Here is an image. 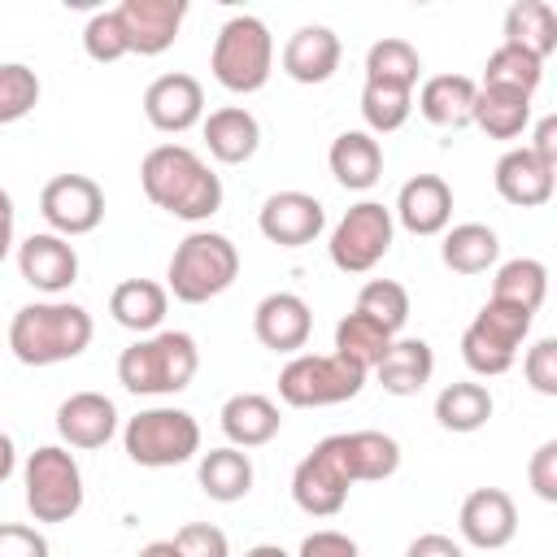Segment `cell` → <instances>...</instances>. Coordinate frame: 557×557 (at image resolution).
<instances>
[{"label":"cell","instance_id":"41","mask_svg":"<svg viewBox=\"0 0 557 557\" xmlns=\"http://www.w3.org/2000/svg\"><path fill=\"white\" fill-rule=\"evenodd\" d=\"M39 104V74L22 61H4L0 65V126L26 117Z\"/></svg>","mask_w":557,"mask_h":557},{"label":"cell","instance_id":"29","mask_svg":"<svg viewBox=\"0 0 557 557\" xmlns=\"http://www.w3.org/2000/svg\"><path fill=\"white\" fill-rule=\"evenodd\" d=\"M383 392L392 396H413L431 383L435 374V352L426 339H392V348L383 352V361L374 366Z\"/></svg>","mask_w":557,"mask_h":557},{"label":"cell","instance_id":"44","mask_svg":"<svg viewBox=\"0 0 557 557\" xmlns=\"http://www.w3.org/2000/svg\"><path fill=\"white\" fill-rule=\"evenodd\" d=\"M522 374H527V383H531L540 396H557V339H553V335H544V339H535V344L527 348Z\"/></svg>","mask_w":557,"mask_h":557},{"label":"cell","instance_id":"11","mask_svg":"<svg viewBox=\"0 0 557 557\" xmlns=\"http://www.w3.org/2000/svg\"><path fill=\"white\" fill-rule=\"evenodd\" d=\"M352 487L348 474V457H344V440L326 435L313 444L309 457H300V466L292 470V500L309 513V518H331L344 509Z\"/></svg>","mask_w":557,"mask_h":557},{"label":"cell","instance_id":"15","mask_svg":"<svg viewBox=\"0 0 557 557\" xmlns=\"http://www.w3.org/2000/svg\"><path fill=\"white\" fill-rule=\"evenodd\" d=\"M187 17V0H122L117 4V22L126 35V48L139 57H161Z\"/></svg>","mask_w":557,"mask_h":557},{"label":"cell","instance_id":"37","mask_svg":"<svg viewBox=\"0 0 557 557\" xmlns=\"http://www.w3.org/2000/svg\"><path fill=\"white\" fill-rule=\"evenodd\" d=\"M392 339H396L392 331H383L374 318H366V313H357V309L335 322V352L348 357V361H357L366 374L383 361V352L392 348Z\"/></svg>","mask_w":557,"mask_h":557},{"label":"cell","instance_id":"52","mask_svg":"<svg viewBox=\"0 0 557 557\" xmlns=\"http://www.w3.org/2000/svg\"><path fill=\"white\" fill-rule=\"evenodd\" d=\"M139 557H178V548H174V540H152L139 548Z\"/></svg>","mask_w":557,"mask_h":557},{"label":"cell","instance_id":"42","mask_svg":"<svg viewBox=\"0 0 557 557\" xmlns=\"http://www.w3.org/2000/svg\"><path fill=\"white\" fill-rule=\"evenodd\" d=\"M83 52L91 61H100V65H109V61H117V57L131 52L126 48V35H122V22H117V9L91 13V22L83 26Z\"/></svg>","mask_w":557,"mask_h":557},{"label":"cell","instance_id":"21","mask_svg":"<svg viewBox=\"0 0 557 557\" xmlns=\"http://www.w3.org/2000/svg\"><path fill=\"white\" fill-rule=\"evenodd\" d=\"M117 431V409L104 392H74L57 405V435L70 448H104Z\"/></svg>","mask_w":557,"mask_h":557},{"label":"cell","instance_id":"40","mask_svg":"<svg viewBox=\"0 0 557 557\" xmlns=\"http://www.w3.org/2000/svg\"><path fill=\"white\" fill-rule=\"evenodd\" d=\"M357 313L374 318L383 331H400L409 322V292L396 283V278H370L361 292H357Z\"/></svg>","mask_w":557,"mask_h":557},{"label":"cell","instance_id":"9","mask_svg":"<svg viewBox=\"0 0 557 557\" xmlns=\"http://www.w3.org/2000/svg\"><path fill=\"white\" fill-rule=\"evenodd\" d=\"M26 509L35 522H70L83 509V470L70 448L44 444L22 466Z\"/></svg>","mask_w":557,"mask_h":557},{"label":"cell","instance_id":"23","mask_svg":"<svg viewBox=\"0 0 557 557\" xmlns=\"http://www.w3.org/2000/svg\"><path fill=\"white\" fill-rule=\"evenodd\" d=\"M553 178H557V170L540 165L527 148H509V152L496 161V170H492V183H496L500 200H505V205H518V209H540V205H548V200H553Z\"/></svg>","mask_w":557,"mask_h":557},{"label":"cell","instance_id":"39","mask_svg":"<svg viewBox=\"0 0 557 557\" xmlns=\"http://www.w3.org/2000/svg\"><path fill=\"white\" fill-rule=\"evenodd\" d=\"M413 113V91L405 87H383V83H366L361 87V117L370 126V135H392L409 122Z\"/></svg>","mask_w":557,"mask_h":557},{"label":"cell","instance_id":"27","mask_svg":"<svg viewBox=\"0 0 557 557\" xmlns=\"http://www.w3.org/2000/svg\"><path fill=\"white\" fill-rule=\"evenodd\" d=\"M252 457L244 453V448H209V453H200V466H196V483H200V492L209 496V500H218V505H235V500H244L248 492H252Z\"/></svg>","mask_w":557,"mask_h":557},{"label":"cell","instance_id":"22","mask_svg":"<svg viewBox=\"0 0 557 557\" xmlns=\"http://www.w3.org/2000/svg\"><path fill=\"white\" fill-rule=\"evenodd\" d=\"M200 126H205L209 157L222 161V165H244V161H252L257 148H261V122H257L244 104H222V109H213Z\"/></svg>","mask_w":557,"mask_h":557},{"label":"cell","instance_id":"17","mask_svg":"<svg viewBox=\"0 0 557 557\" xmlns=\"http://www.w3.org/2000/svg\"><path fill=\"white\" fill-rule=\"evenodd\" d=\"M17 274L35 292L57 296V292H65V287L78 283V252H74L70 239H61L52 231H39V235H30V239L17 244Z\"/></svg>","mask_w":557,"mask_h":557},{"label":"cell","instance_id":"26","mask_svg":"<svg viewBox=\"0 0 557 557\" xmlns=\"http://www.w3.org/2000/svg\"><path fill=\"white\" fill-rule=\"evenodd\" d=\"M326 165L335 174L339 187L348 191H366L379 183L383 174V148L370 131H344L331 139V152H326Z\"/></svg>","mask_w":557,"mask_h":557},{"label":"cell","instance_id":"34","mask_svg":"<svg viewBox=\"0 0 557 557\" xmlns=\"http://www.w3.org/2000/svg\"><path fill=\"white\" fill-rule=\"evenodd\" d=\"M487 418H492V392L483 383H448L435 396V422L453 435H470L487 426Z\"/></svg>","mask_w":557,"mask_h":557},{"label":"cell","instance_id":"16","mask_svg":"<svg viewBox=\"0 0 557 557\" xmlns=\"http://www.w3.org/2000/svg\"><path fill=\"white\" fill-rule=\"evenodd\" d=\"M144 117L161 131V135H183L196 122H205V87L191 74H161L148 83L144 91Z\"/></svg>","mask_w":557,"mask_h":557},{"label":"cell","instance_id":"31","mask_svg":"<svg viewBox=\"0 0 557 557\" xmlns=\"http://www.w3.org/2000/svg\"><path fill=\"white\" fill-rule=\"evenodd\" d=\"M505 44L544 61L557 48V9L548 0H513L505 9Z\"/></svg>","mask_w":557,"mask_h":557},{"label":"cell","instance_id":"30","mask_svg":"<svg viewBox=\"0 0 557 557\" xmlns=\"http://www.w3.org/2000/svg\"><path fill=\"white\" fill-rule=\"evenodd\" d=\"M487 139H518L531 122V96L513 87H479L474 96V117H470Z\"/></svg>","mask_w":557,"mask_h":557},{"label":"cell","instance_id":"48","mask_svg":"<svg viewBox=\"0 0 557 557\" xmlns=\"http://www.w3.org/2000/svg\"><path fill=\"white\" fill-rule=\"evenodd\" d=\"M527 152H531V157H535L540 165L557 170V117H553V113L535 122V139L527 144Z\"/></svg>","mask_w":557,"mask_h":557},{"label":"cell","instance_id":"13","mask_svg":"<svg viewBox=\"0 0 557 557\" xmlns=\"http://www.w3.org/2000/svg\"><path fill=\"white\" fill-rule=\"evenodd\" d=\"M322 226H326V209L309 191H274L257 209V231L278 248H305L322 235Z\"/></svg>","mask_w":557,"mask_h":557},{"label":"cell","instance_id":"19","mask_svg":"<svg viewBox=\"0 0 557 557\" xmlns=\"http://www.w3.org/2000/svg\"><path fill=\"white\" fill-rule=\"evenodd\" d=\"M392 218L409 235H444L448 222H453V187L440 174H413L400 187Z\"/></svg>","mask_w":557,"mask_h":557},{"label":"cell","instance_id":"8","mask_svg":"<svg viewBox=\"0 0 557 557\" xmlns=\"http://www.w3.org/2000/svg\"><path fill=\"white\" fill-rule=\"evenodd\" d=\"M366 387V370L339 352H296L278 370V396L292 409H322L352 400Z\"/></svg>","mask_w":557,"mask_h":557},{"label":"cell","instance_id":"24","mask_svg":"<svg viewBox=\"0 0 557 557\" xmlns=\"http://www.w3.org/2000/svg\"><path fill=\"white\" fill-rule=\"evenodd\" d=\"M222 435L231 440V448H261L278 435L283 418H278V405L261 392H235L226 405H222Z\"/></svg>","mask_w":557,"mask_h":557},{"label":"cell","instance_id":"20","mask_svg":"<svg viewBox=\"0 0 557 557\" xmlns=\"http://www.w3.org/2000/svg\"><path fill=\"white\" fill-rule=\"evenodd\" d=\"M339 57H344L339 35L322 22H309V26L292 30V39L283 44V74L292 83L313 87V83H326L339 70Z\"/></svg>","mask_w":557,"mask_h":557},{"label":"cell","instance_id":"35","mask_svg":"<svg viewBox=\"0 0 557 557\" xmlns=\"http://www.w3.org/2000/svg\"><path fill=\"white\" fill-rule=\"evenodd\" d=\"M418 74H422V57L409 39H374L370 52H366V83H383V87H405L413 91L418 87Z\"/></svg>","mask_w":557,"mask_h":557},{"label":"cell","instance_id":"33","mask_svg":"<svg viewBox=\"0 0 557 557\" xmlns=\"http://www.w3.org/2000/svg\"><path fill=\"white\" fill-rule=\"evenodd\" d=\"M500 257V239L492 226L483 222H461L453 231H444V244H440V261L453 270V274H483L492 270Z\"/></svg>","mask_w":557,"mask_h":557},{"label":"cell","instance_id":"43","mask_svg":"<svg viewBox=\"0 0 557 557\" xmlns=\"http://www.w3.org/2000/svg\"><path fill=\"white\" fill-rule=\"evenodd\" d=\"M174 548L178 557H231V544H226V531L213 527V522H187L174 531Z\"/></svg>","mask_w":557,"mask_h":557},{"label":"cell","instance_id":"1","mask_svg":"<svg viewBox=\"0 0 557 557\" xmlns=\"http://www.w3.org/2000/svg\"><path fill=\"white\" fill-rule=\"evenodd\" d=\"M139 187L157 209L183 222H205L222 209V178L187 144H157L139 165Z\"/></svg>","mask_w":557,"mask_h":557},{"label":"cell","instance_id":"5","mask_svg":"<svg viewBox=\"0 0 557 557\" xmlns=\"http://www.w3.org/2000/svg\"><path fill=\"white\" fill-rule=\"evenodd\" d=\"M209 70L213 78L235 91V96H252L270 83V70H274V35L261 17L252 13H235L218 26V39H213V52H209Z\"/></svg>","mask_w":557,"mask_h":557},{"label":"cell","instance_id":"3","mask_svg":"<svg viewBox=\"0 0 557 557\" xmlns=\"http://www.w3.org/2000/svg\"><path fill=\"white\" fill-rule=\"evenodd\" d=\"M200 370V348L187 331H152L122 348L117 383L135 396H174Z\"/></svg>","mask_w":557,"mask_h":557},{"label":"cell","instance_id":"49","mask_svg":"<svg viewBox=\"0 0 557 557\" xmlns=\"http://www.w3.org/2000/svg\"><path fill=\"white\" fill-rule=\"evenodd\" d=\"M405 557H466V553H461V544H457L453 535H440V531H426V535H418V540H409V548H405Z\"/></svg>","mask_w":557,"mask_h":557},{"label":"cell","instance_id":"51","mask_svg":"<svg viewBox=\"0 0 557 557\" xmlns=\"http://www.w3.org/2000/svg\"><path fill=\"white\" fill-rule=\"evenodd\" d=\"M13 470H17V448H13V440L0 431V483H4Z\"/></svg>","mask_w":557,"mask_h":557},{"label":"cell","instance_id":"28","mask_svg":"<svg viewBox=\"0 0 557 557\" xmlns=\"http://www.w3.org/2000/svg\"><path fill=\"white\" fill-rule=\"evenodd\" d=\"M165 309H170V292H165L161 283H152V278H122V283L109 292V313H113V322L126 326V331H135V335L157 331L161 318H165Z\"/></svg>","mask_w":557,"mask_h":557},{"label":"cell","instance_id":"4","mask_svg":"<svg viewBox=\"0 0 557 557\" xmlns=\"http://www.w3.org/2000/svg\"><path fill=\"white\" fill-rule=\"evenodd\" d=\"M239 278V248L222 231H191L178 239L170 270H165V292L183 305H205L222 296Z\"/></svg>","mask_w":557,"mask_h":557},{"label":"cell","instance_id":"46","mask_svg":"<svg viewBox=\"0 0 557 557\" xmlns=\"http://www.w3.org/2000/svg\"><path fill=\"white\" fill-rule=\"evenodd\" d=\"M0 557H48V540L26 522H0Z\"/></svg>","mask_w":557,"mask_h":557},{"label":"cell","instance_id":"50","mask_svg":"<svg viewBox=\"0 0 557 557\" xmlns=\"http://www.w3.org/2000/svg\"><path fill=\"white\" fill-rule=\"evenodd\" d=\"M13 196L0 187V261L9 257V248H13Z\"/></svg>","mask_w":557,"mask_h":557},{"label":"cell","instance_id":"36","mask_svg":"<svg viewBox=\"0 0 557 557\" xmlns=\"http://www.w3.org/2000/svg\"><path fill=\"white\" fill-rule=\"evenodd\" d=\"M544 296H548V265L535 261V257H513L492 278V300L518 305L527 313H535L544 305Z\"/></svg>","mask_w":557,"mask_h":557},{"label":"cell","instance_id":"12","mask_svg":"<svg viewBox=\"0 0 557 557\" xmlns=\"http://www.w3.org/2000/svg\"><path fill=\"white\" fill-rule=\"evenodd\" d=\"M39 213L52 226V235H61V239L91 235L104 218V191L87 174H57L39 191Z\"/></svg>","mask_w":557,"mask_h":557},{"label":"cell","instance_id":"38","mask_svg":"<svg viewBox=\"0 0 557 557\" xmlns=\"http://www.w3.org/2000/svg\"><path fill=\"white\" fill-rule=\"evenodd\" d=\"M544 78V61L513 48V44H500L487 52V65H483V83L479 87H513V91H535Z\"/></svg>","mask_w":557,"mask_h":557},{"label":"cell","instance_id":"32","mask_svg":"<svg viewBox=\"0 0 557 557\" xmlns=\"http://www.w3.org/2000/svg\"><path fill=\"white\" fill-rule=\"evenodd\" d=\"M352 483H383L400 470V444L383 431H339Z\"/></svg>","mask_w":557,"mask_h":557},{"label":"cell","instance_id":"47","mask_svg":"<svg viewBox=\"0 0 557 557\" xmlns=\"http://www.w3.org/2000/svg\"><path fill=\"white\" fill-rule=\"evenodd\" d=\"M296 557H361V548L344 531H313V535L300 540V553Z\"/></svg>","mask_w":557,"mask_h":557},{"label":"cell","instance_id":"53","mask_svg":"<svg viewBox=\"0 0 557 557\" xmlns=\"http://www.w3.org/2000/svg\"><path fill=\"white\" fill-rule=\"evenodd\" d=\"M244 557H292L287 548H278V544H252Z\"/></svg>","mask_w":557,"mask_h":557},{"label":"cell","instance_id":"18","mask_svg":"<svg viewBox=\"0 0 557 557\" xmlns=\"http://www.w3.org/2000/svg\"><path fill=\"white\" fill-rule=\"evenodd\" d=\"M309 331H313V313L296 292H270L252 309V335L270 352H292L296 357L309 344Z\"/></svg>","mask_w":557,"mask_h":557},{"label":"cell","instance_id":"7","mask_svg":"<svg viewBox=\"0 0 557 557\" xmlns=\"http://www.w3.org/2000/svg\"><path fill=\"white\" fill-rule=\"evenodd\" d=\"M531 322H535V313L487 296V305H483V309L474 313V322L461 331V361H466L474 374H483V379L505 374V370L518 361V348L527 344Z\"/></svg>","mask_w":557,"mask_h":557},{"label":"cell","instance_id":"25","mask_svg":"<svg viewBox=\"0 0 557 557\" xmlns=\"http://www.w3.org/2000/svg\"><path fill=\"white\" fill-rule=\"evenodd\" d=\"M474 96H479L474 78H466V74H435V78H426L418 87V113L431 126L461 131L474 117Z\"/></svg>","mask_w":557,"mask_h":557},{"label":"cell","instance_id":"6","mask_svg":"<svg viewBox=\"0 0 557 557\" xmlns=\"http://www.w3.org/2000/svg\"><path fill=\"white\" fill-rule=\"evenodd\" d=\"M122 448L144 470H170V466H183L200 453V422L187 409L152 405L126 422Z\"/></svg>","mask_w":557,"mask_h":557},{"label":"cell","instance_id":"14","mask_svg":"<svg viewBox=\"0 0 557 557\" xmlns=\"http://www.w3.org/2000/svg\"><path fill=\"white\" fill-rule=\"evenodd\" d=\"M457 531L470 548H505L513 535H518V505L505 487H474L466 500H461V513H457Z\"/></svg>","mask_w":557,"mask_h":557},{"label":"cell","instance_id":"2","mask_svg":"<svg viewBox=\"0 0 557 557\" xmlns=\"http://www.w3.org/2000/svg\"><path fill=\"white\" fill-rule=\"evenodd\" d=\"M91 313L74 300H30L9 322V348L22 366H61L91 344Z\"/></svg>","mask_w":557,"mask_h":557},{"label":"cell","instance_id":"45","mask_svg":"<svg viewBox=\"0 0 557 557\" xmlns=\"http://www.w3.org/2000/svg\"><path fill=\"white\" fill-rule=\"evenodd\" d=\"M527 479L535 487L540 500H557V440H544L535 453H531V466H527Z\"/></svg>","mask_w":557,"mask_h":557},{"label":"cell","instance_id":"10","mask_svg":"<svg viewBox=\"0 0 557 557\" xmlns=\"http://www.w3.org/2000/svg\"><path fill=\"white\" fill-rule=\"evenodd\" d=\"M392 235H396L392 209L379 205V200H361V205H352V209L335 222V231H331V244H326L331 265L344 270V274H370V270L387 257Z\"/></svg>","mask_w":557,"mask_h":557}]
</instances>
